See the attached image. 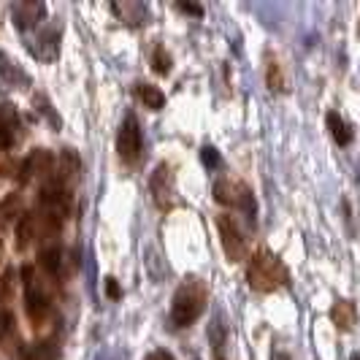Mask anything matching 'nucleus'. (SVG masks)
Listing matches in <instances>:
<instances>
[{
	"label": "nucleus",
	"instance_id": "obj_1",
	"mask_svg": "<svg viewBox=\"0 0 360 360\" xmlns=\"http://www.w3.org/2000/svg\"><path fill=\"white\" fill-rule=\"evenodd\" d=\"M247 282L255 292H274V290L288 285L290 274L276 255L266 247H260L247 263Z\"/></svg>",
	"mask_w": 360,
	"mask_h": 360
},
{
	"label": "nucleus",
	"instance_id": "obj_2",
	"mask_svg": "<svg viewBox=\"0 0 360 360\" xmlns=\"http://www.w3.org/2000/svg\"><path fill=\"white\" fill-rule=\"evenodd\" d=\"M206 304H209L206 285L200 279H195V276L184 279L181 288L176 290V295H174V304H171V323H174V328L193 325L203 314Z\"/></svg>",
	"mask_w": 360,
	"mask_h": 360
},
{
	"label": "nucleus",
	"instance_id": "obj_3",
	"mask_svg": "<svg viewBox=\"0 0 360 360\" xmlns=\"http://www.w3.org/2000/svg\"><path fill=\"white\" fill-rule=\"evenodd\" d=\"M22 288H25V311L30 317L33 325H44L49 317V295L44 285L36 279V269L33 266H25L22 269Z\"/></svg>",
	"mask_w": 360,
	"mask_h": 360
},
{
	"label": "nucleus",
	"instance_id": "obj_4",
	"mask_svg": "<svg viewBox=\"0 0 360 360\" xmlns=\"http://www.w3.org/2000/svg\"><path fill=\"white\" fill-rule=\"evenodd\" d=\"M212 193H214L217 203L231 206V209H236V212H244L247 217H255V195L244 181L219 176V179L214 181V190H212Z\"/></svg>",
	"mask_w": 360,
	"mask_h": 360
},
{
	"label": "nucleus",
	"instance_id": "obj_5",
	"mask_svg": "<svg viewBox=\"0 0 360 360\" xmlns=\"http://www.w3.org/2000/svg\"><path fill=\"white\" fill-rule=\"evenodd\" d=\"M141 149H144V136H141V125L136 120V114H125L122 127H120V136H117V152H120V160L125 165H136L141 158Z\"/></svg>",
	"mask_w": 360,
	"mask_h": 360
},
{
	"label": "nucleus",
	"instance_id": "obj_6",
	"mask_svg": "<svg viewBox=\"0 0 360 360\" xmlns=\"http://www.w3.org/2000/svg\"><path fill=\"white\" fill-rule=\"evenodd\" d=\"M217 231H219V241H222L225 257H228L231 263H238V260L247 257V238H244L241 225L236 222V217L219 214L217 217Z\"/></svg>",
	"mask_w": 360,
	"mask_h": 360
},
{
	"label": "nucleus",
	"instance_id": "obj_7",
	"mask_svg": "<svg viewBox=\"0 0 360 360\" xmlns=\"http://www.w3.org/2000/svg\"><path fill=\"white\" fill-rule=\"evenodd\" d=\"M149 195L160 212H171L176 206V184H174V171L162 162L149 176Z\"/></svg>",
	"mask_w": 360,
	"mask_h": 360
},
{
	"label": "nucleus",
	"instance_id": "obj_8",
	"mask_svg": "<svg viewBox=\"0 0 360 360\" xmlns=\"http://www.w3.org/2000/svg\"><path fill=\"white\" fill-rule=\"evenodd\" d=\"M36 176L41 179H49L52 176V155L46 152V149H33L25 162H22V184H27V181H33Z\"/></svg>",
	"mask_w": 360,
	"mask_h": 360
},
{
	"label": "nucleus",
	"instance_id": "obj_9",
	"mask_svg": "<svg viewBox=\"0 0 360 360\" xmlns=\"http://www.w3.org/2000/svg\"><path fill=\"white\" fill-rule=\"evenodd\" d=\"M19 130H22V122H19V114L14 111V106H0V149H11L17 144Z\"/></svg>",
	"mask_w": 360,
	"mask_h": 360
},
{
	"label": "nucleus",
	"instance_id": "obj_10",
	"mask_svg": "<svg viewBox=\"0 0 360 360\" xmlns=\"http://www.w3.org/2000/svg\"><path fill=\"white\" fill-rule=\"evenodd\" d=\"M17 250L19 252H25L30 244H33V238L38 233V217L30 214V212H25V214L17 219Z\"/></svg>",
	"mask_w": 360,
	"mask_h": 360
},
{
	"label": "nucleus",
	"instance_id": "obj_11",
	"mask_svg": "<svg viewBox=\"0 0 360 360\" xmlns=\"http://www.w3.org/2000/svg\"><path fill=\"white\" fill-rule=\"evenodd\" d=\"M330 320L339 330H352L355 328V320H358V311H355V304L352 301H336L333 309H330Z\"/></svg>",
	"mask_w": 360,
	"mask_h": 360
},
{
	"label": "nucleus",
	"instance_id": "obj_12",
	"mask_svg": "<svg viewBox=\"0 0 360 360\" xmlns=\"http://www.w3.org/2000/svg\"><path fill=\"white\" fill-rule=\"evenodd\" d=\"M266 84H269L271 92L288 90V79H285V71H282V63L271 52L266 54Z\"/></svg>",
	"mask_w": 360,
	"mask_h": 360
},
{
	"label": "nucleus",
	"instance_id": "obj_13",
	"mask_svg": "<svg viewBox=\"0 0 360 360\" xmlns=\"http://www.w3.org/2000/svg\"><path fill=\"white\" fill-rule=\"evenodd\" d=\"M325 122H328V130H330V136H333L336 144L349 146V141H352V125H349V122H344L336 111H328Z\"/></svg>",
	"mask_w": 360,
	"mask_h": 360
},
{
	"label": "nucleus",
	"instance_id": "obj_14",
	"mask_svg": "<svg viewBox=\"0 0 360 360\" xmlns=\"http://www.w3.org/2000/svg\"><path fill=\"white\" fill-rule=\"evenodd\" d=\"M38 266L46 271L49 276H60V269H63V250L57 244H49L38 252Z\"/></svg>",
	"mask_w": 360,
	"mask_h": 360
},
{
	"label": "nucleus",
	"instance_id": "obj_15",
	"mask_svg": "<svg viewBox=\"0 0 360 360\" xmlns=\"http://www.w3.org/2000/svg\"><path fill=\"white\" fill-rule=\"evenodd\" d=\"M209 342H212V355L214 360H228V328L219 323H212L209 328Z\"/></svg>",
	"mask_w": 360,
	"mask_h": 360
},
{
	"label": "nucleus",
	"instance_id": "obj_16",
	"mask_svg": "<svg viewBox=\"0 0 360 360\" xmlns=\"http://www.w3.org/2000/svg\"><path fill=\"white\" fill-rule=\"evenodd\" d=\"M22 217V195L19 193H8L0 200V225H8L11 219Z\"/></svg>",
	"mask_w": 360,
	"mask_h": 360
},
{
	"label": "nucleus",
	"instance_id": "obj_17",
	"mask_svg": "<svg viewBox=\"0 0 360 360\" xmlns=\"http://www.w3.org/2000/svg\"><path fill=\"white\" fill-rule=\"evenodd\" d=\"M139 98L144 101L146 108H152V111H160L165 106V95H162L158 87H152V84H139Z\"/></svg>",
	"mask_w": 360,
	"mask_h": 360
},
{
	"label": "nucleus",
	"instance_id": "obj_18",
	"mask_svg": "<svg viewBox=\"0 0 360 360\" xmlns=\"http://www.w3.org/2000/svg\"><path fill=\"white\" fill-rule=\"evenodd\" d=\"M152 65H155V71L165 76V73H171V65H174V60H171V54L165 52V46L158 44L155 46V52H152Z\"/></svg>",
	"mask_w": 360,
	"mask_h": 360
},
{
	"label": "nucleus",
	"instance_id": "obj_19",
	"mask_svg": "<svg viewBox=\"0 0 360 360\" xmlns=\"http://www.w3.org/2000/svg\"><path fill=\"white\" fill-rule=\"evenodd\" d=\"M14 269H6L3 271V279H0V298L3 301H11L14 298Z\"/></svg>",
	"mask_w": 360,
	"mask_h": 360
},
{
	"label": "nucleus",
	"instance_id": "obj_20",
	"mask_svg": "<svg viewBox=\"0 0 360 360\" xmlns=\"http://www.w3.org/2000/svg\"><path fill=\"white\" fill-rule=\"evenodd\" d=\"M203 162H206L209 168H214V165H219V155H217V149H212V146H206V149H203Z\"/></svg>",
	"mask_w": 360,
	"mask_h": 360
},
{
	"label": "nucleus",
	"instance_id": "obj_21",
	"mask_svg": "<svg viewBox=\"0 0 360 360\" xmlns=\"http://www.w3.org/2000/svg\"><path fill=\"white\" fill-rule=\"evenodd\" d=\"M181 11H187V14H193V17H200L203 14V8L200 6H195V3H179Z\"/></svg>",
	"mask_w": 360,
	"mask_h": 360
},
{
	"label": "nucleus",
	"instance_id": "obj_22",
	"mask_svg": "<svg viewBox=\"0 0 360 360\" xmlns=\"http://www.w3.org/2000/svg\"><path fill=\"white\" fill-rule=\"evenodd\" d=\"M106 290H108V295H111V298H120V288H117V279H111V276H108V279H106Z\"/></svg>",
	"mask_w": 360,
	"mask_h": 360
},
{
	"label": "nucleus",
	"instance_id": "obj_23",
	"mask_svg": "<svg viewBox=\"0 0 360 360\" xmlns=\"http://www.w3.org/2000/svg\"><path fill=\"white\" fill-rule=\"evenodd\" d=\"M146 360H176L174 355H168V352H162V349H158V352H152Z\"/></svg>",
	"mask_w": 360,
	"mask_h": 360
},
{
	"label": "nucleus",
	"instance_id": "obj_24",
	"mask_svg": "<svg viewBox=\"0 0 360 360\" xmlns=\"http://www.w3.org/2000/svg\"><path fill=\"white\" fill-rule=\"evenodd\" d=\"M6 165H8V160H6V149H0V176L6 174Z\"/></svg>",
	"mask_w": 360,
	"mask_h": 360
},
{
	"label": "nucleus",
	"instance_id": "obj_25",
	"mask_svg": "<svg viewBox=\"0 0 360 360\" xmlns=\"http://www.w3.org/2000/svg\"><path fill=\"white\" fill-rule=\"evenodd\" d=\"M0 255H3V238H0Z\"/></svg>",
	"mask_w": 360,
	"mask_h": 360
},
{
	"label": "nucleus",
	"instance_id": "obj_26",
	"mask_svg": "<svg viewBox=\"0 0 360 360\" xmlns=\"http://www.w3.org/2000/svg\"><path fill=\"white\" fill-rule=\"evenodd\" d=\"M349 360H360V355H352V358H349Z\"/></svg>",
	"mask_w": 360,
	"mask_h": 360
}]
</instances>
